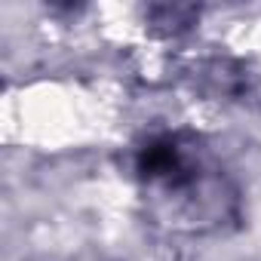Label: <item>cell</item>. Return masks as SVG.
<instances>
[{"mask_svg":"<svg viewBox=\"0 0 261 261\" xmlns=\"http://www.w3.org/2000/svg\"><path fill=\"white\" fill-rule=\"evenodd\" d=\"M133 169L148 191H157L160 197H178L191 206L215 172L203 136L191 129H163L145 136L136 148Z\"/></svg>","mask_w":261,"mask_h":261,"instance_id":"1","label":"cell"},{"mask_svg":"<svg viewBox=\"0 0 261 261\" xmlns=\"http://www.w3.org/2000/svg\"><path fill=\"white\" fill-rule=\"evenodd\" d=\"M200 19L197 7H151L148 22L154 28H163V34H181Z\"/></svg>","mask_w":261,"mask_h":261,"instance_id":"2","label":"cell"}]
</instances>
